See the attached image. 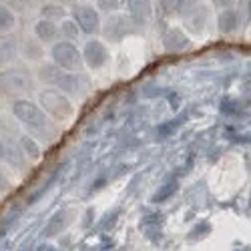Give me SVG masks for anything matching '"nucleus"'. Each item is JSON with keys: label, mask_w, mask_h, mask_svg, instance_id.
Wrapping results in <instances>:
<instances>
[{"label": "nucleus", "mask_w": 251, "mask_h": 251, "mask_svg": "<svg viewBox=\"0 0 251 251\" xmlns=\"http://www.w3.org/2000/svg\"><path fill=\"white\" fill-rule=\"evenodd\" d=\"M38 76L43 82H47V85H52L58 91L67 93L71 97H80L82 93H85V89L89 87V82L78 73L67 71V69H62L58 65H45L38 71Z\"/></svg>", "instance_id": "1"}, {"label": "nucleus", "mask_w": 251, "mask_h": 251, "mask_svg": "<svg viewBox=\"0 0 251 251\" xmlns=\"http://www.w3.org/2000/svg\"><path fill=\"white\" fill-rule=\"evenodd\" d=\"M38 100H40V107H43L50 117H54L56 121H69L75 113V107H73L69 95L58 91V89L40 91Z\"/></svg>", "instance_id": "2"}, {"label": "nucleus", "mask_w": 251, "mask_h": 251, "mask_svg": "<svg viewBox=\"0 0 251 251\" xmlns=\"http://www.w3.org/2000/svg\"><path fill=\"white\" fill-rule=\"evenodd\" d=\"M12 113L20 123H25L26 127H30L34 131H49L50 129L47 113H43V109L36 107V104L30 100H16L14 107H12Z\"/></svg>", "instance_id": "3"}, {"label": "nucleus", "mask_w": 251, "mask_h": 251, "mask_svg": "<svg viewBox=\"0 0 251 251\" xmlns=\"http://www.w3.org/2000/svg\"><path fill=\"white\" fill-rule=\"evenodd\" d=\"M50 56L54 60V65L67 69V71H73V73H78L85 67V58H82V52L71 43V40H62V43H54L52 45V50H50Z\"/></svg>", "instance_id": "4"}, {"label": "nucleus", "mask_w": 251, "mask_h": 251, "mask_svg": "<svg viewBox=\"0 0 251 251\" xmlns=\"http://www.w3.org/2000/svg\"><path fill=\"white\" fill-rule=\"evenodd\" d=\"M32 89V78L25 69H8L0 73V95H20Z\"/></svg>", "instance_id": "5"}, {"label": "nucleus", "mask_w": 251, "mask_h": 251, "mask_svg": "<svg viewBox=\"0 0 251 251\" xmlns=\"http://www.w3.org/2000/svg\"><path fill=\"white\" fill-rule=\"evenodd\" d=\"M137 25L133 23L131 14H113L107 23L102 26V36L109 40V43H121L123 38H127L129 34H135L137 32Z\"/></svg>", "instance_id": "6"}, {"label": "nucleus", "mask_w": 251, "mask_h": 251, "mask_svg": "<svg viewBox=\"0 0 251 251\" xmlns=\"http://www.w3.org/2000/svg\"><path fill=\"white\" fill-rule=\"evenodd\" d=\"M185 18V26L191 32H201L205 28L207 23V6L199 4L197 0H183L181 10H179Z\"/></svg>", "instance_id": "7"}, {"label": "nucleus", "mask_w": 251, "mask_h": 251, "mask_svg": "<svg viewBox=\"0 0 251 251\" xmlns=\"http://www.w3.org/2000/svg\"><path fill=\"white\" fill-rule=\"evenodd\" d=\"M82 58H85V65L91 71H99L109 62V50L100 40L93 38L85 45V49H82Z\"/></svg>", "instance_id": "8"}, {"label": "nucleus", "mask_w": 251, "mask_h": 251, "mask_svg": "<svg viewBox=\"0 0 251 251\" xmlns=\"http://www.w3.org/2000/svg\"><path fill=\"white\" fill-rule=\"evenodd\" d=\"M73 18L76 20V25L80 26V30L85 34H97L100 30V18L99 12L93 6L80 4L73 8Z\"/></svg>", "instance_id": "9"}, {"label": "nucleus", "mask_w": 251, "mask_h": 251, "mask_svg": "<svg viewBox=\"0 0 251 251\" xmlns=\"http://www.w3.org/2000/svg\"><path fill=\"white\" fill-rule=\"evenodd\" d=\"M189 45H191V38L181 28H169L163 34V47L167 52H183L185 49H189Z\"/></svg>", "instance_id": "10"}, {"label": "nucleus", "mask_w": 251, "mask_h": 251, "mask_svg": "<svg viewBox=\"0 0 251 251\" xmlns=\"http://www.w3.org/2000/svg\"><path fill=\"white\" fill-rule=\"evenodd\" d=\"M127 6H129V14L133 18V23L137 26H145L151 20V14H153L151 0H127Z\"/></svg>", "instance_id": "11"}, {"label": "nucleus", "mask_w": 251, "mask_h": 251, "mask_svg": "<svg viewBox=\"0 0 251 251\" xmlns=\"http://www.w3.org/2000/svg\"><path fill=\"white\" fill-rule=\"evenodd\" d=\"M71 221H73V211H71V209H60V211H56V213L50 217V221L47 223L45 235H47V237H56V235H60V233L71 225Z\"/></svg>", "instance_id": "12"}, {"label": "nucleus", "mask_w": 251, "mask_h": 251, "mask_svg": "<svg viewBox=\"0 0 251 251\" xmlns=\"http://www.w3.org/2000/svg\"><path fill=\"white\" fill-rule=\"evenodd\" d=\"M239 25H241V18H239V12L233 10L231 6L229 8H223L217 16V30L221 34H233L239 30Z\"/></svg>", "instance_id": "13"}, {"label": "nucleus", "mask_w": 251, "mask_h": 251, "mask_svg": "<svg viewBox=\"0 0 251 251\" xmlns=\"http://www.w3.org/2000/svg\"><path fill=\"white\" fill-rule=\"evenodd\" d=\"M34 34L40 43H52V40L58 36V28L50 18H40L34 26Z\"/></svg>", "instance_id": "14"}, {"label": "nucleus", "mask_w": 251, "mask_h": 251, "mask_svg": "<svg viewBox=\"0 0 251 251\" xmlns=\"http://www.w3.org/2000/svg\"><path fill=\"white\" fill-rule=\"evenodd\" d=\"M18 54V40L8 34H0V65L12 60Z\"/></svg>", "instance_id": "15"}, {"label": "nucleus", "mask_w": 251, "mask_h": 251, "mask_svg": "<svg viewBox=\"0 0 251 251\" xmlns=\"http://www.w3.org/2000/svg\"><path fill=\"white\" fill-rule=\"evenodd\" d=\"M60 32H62V36L69 38V40H76V38L80 36L82 30H80V26L76 25V20H75V18H62Z\"/></svg>", "instance_id": "16"}, {"label": "nucleus", "mask_w": 251, "mask_h": 251, "mask_svg": "<svg viewBox=\"0 0 251 251\" xmlns=\"http://www.w3.org/2000/svg\"><path fill=\"white\" fill-rule=\"evenodd\" d=\"M16 25V16L10 8L6 6H0V32H8L12 30Z\"/></svg>", "instance_id": "17"}, {"label": "nucleus", "mask_w": 251, "mask_h": 251, "mask_svg": "<svg viewBox=\"0 0 251 251\" xmlns=\"http://www.w3.org/2000/svg\"><path fill=\"white\" fill-rule=\"evenodd\" d=\"M20 149H23V153L28 159H32V161L40 159V147H38V145L30 137H23V139H20Z\"/></svg>", "instance_id": "18"}, {"label": "nucleus", "mask_w": 251, "mask_h": 251, "mask_svg": "<svg viewBox=\"0 0 251 251\" xmlns=\"http://www.w3.org/2000/svg\"><path fill=\"white\" fill-rule=\"evenodd\" d=\"M97 4L104 12H119L125 4H127V0H97Z\"/></svg>", "instance_id": "19"}, {"label": "nucleus", "mask_w": 251, "mask_h": 251, "mask_svg": "<svg viewBox=\"0 0 251 251\" xmlns=\"http://www.w3.org/2000/svg\"><path fill=\"white\" fill-rule=\"evenodd\" d=\"M43 18H50V20H54V18H65V8L62 6H56V4H47V6H43Z\"/></svg>", "instance_id": "20"}, {"label": "nucleus", "mask_w": 251, "mask_h": 251, "mask_svg": "<svg viewBox=\"0 0 251 251\" xmlns=\"http://www.w3.org/2000/svg\"><path fill=\"white\" fill-rule=\"evenodd\" d=\"M175 191H177V181H169L165 187H161V189L153 195V201H165L169 195H173Z\"/></svg>", "instance_id": "21"}, {"label": "nucleus", "mask_w": 251, "mask_h": 251, "mask_svg": "<svg viewBox=\"0 0 251 251\" xmlns=\"http://www.w3.org/2000/svg\"><path fill=\"white\" fill-rule=\"evenodd\" d=\"M183 0H161V10L165 14H175L181 10Z\"/></svg>", "instance_id": "22"}, {"label": "nucleus", "mask_w": 251, "mask_h": 251, "mask_svg": "<svg viewBox=\"0 0 251 251\" xmlns=\"http://www.w3.org/2000/svg\"><path fill=\"white\" fill-rule=\"evenodd\" d=\"M40 43V40H38ZM38 43H26V47H25V56H28V58H38L40 54H43V49L38 47Z\"/></svg>", "instance_id": "23"}, {"label": "nucleus", "mask_w": 251, "mask_h": 251, "mask_svg": "<svg viewBox=\"0 0 251 251\" xmlns=\"http://www.w3.org/2000/svg\"><path fill=\"white\" fill-rule=\"evenodd\" d=\"M30 2H34V0H12V6L14 8H28Z\"/></svg>", "instance_id": "24"}, {"label": "nucleus", "mask_w": 251, "mask_h": 251, "mask_svg": "<svg viewBox=\"0 0 251 251\" xmlns=\"http://www.w3.org/2000/svg\"><path fill=\"white\" fill-rule=\"evenodd\" d=\"M211 2L217 6V8H229L233 4V0H211Z\"/></svg>", "instance_id": "25"}, {"label": "nucleus", "mask_w": 251, "mask_h": 251, "mask_svg": "<svg viewBox=\"0 0 251 251\" xmlns=\"http://www.w3.org/2000/svg\"><path fill=\"white\" fill-rule=\"evenodd\" d=\"M247 20H249V25H251V0H247Z\"/></svg>", "instance_id": "26"}, {"label": "nucleus", "mask_w": 251, "mask_h": 251, "mask_svg": "<svg viewBox=\"0 0 251 251\" xmlns=\"http://www.w3.org/2000/svg\"><path fill=\"white\" fill-rule=\"evenodd\" d=\"M4 155H6V149H4V145H2V143H0V161H2V159H4Z\"/></svg>", "instance_id": "27"}, {"label": "nucleus", "mask_w": 251, "mask_h": 251, "mask_svg": "<svg viewBox=\"0 0 251 251\" xmlns=\"http://www.w3.org/2000/svg\"><path fill=\"white\" fill-rule=\"evenodd\" d=\"M0 183H4V177L2 175H0Z\"/></svg>", "instance_id": "28"}, {"label": "nucleus", "mask_w": 251, "mask_h": 251, "mask_svg": "<svg viewBox=\"0 0 251 251\" xmlns=\"http://www.w3.org/2000/svg\"><path fill=\"white\" fill-rule=\"evenodd\" d=\"M65 2H73V0H65Z\"/></svg>", "instance_id": "29"}]
</instances>
